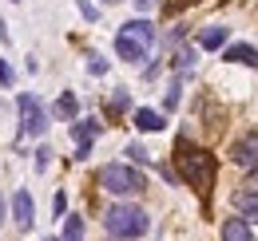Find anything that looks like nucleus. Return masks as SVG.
<instances>
[{
    "label": "nucleus",
    "mask_w": 258,
    "mask_h": 241,
    "mask_svg": "<svg viewBox=\"0 0 258 241\" xmlns=\"http://www.w3.org/2000/svg\"><path fill=\"white\" fill-rule=\"evenodd\" d=\"M60 241H88V229H84V217L80 213H72V217L64 213V237Z\"/></svg>",
    "instance_id": "obj_15"
},
{
    "label": "nucleus",
    "mask_w": 258,
    "mask_h": 241,
    "mask_svg": "<svg viewBox=\"0 0 258 241\" xmlns=\"http://www.w3.org/2000/svg\"><path fill=\"white\" fill-rule=\"evenodd\" d=\"M135 4H139V12H151L155 8V0H135Z\"/></svg>",
    "instance_id": "obj_25"
},
{
    "label": "nucleus",
    "mask_w": 258,
    "mask_h": 241,
    "mask_svg": "<svg viewBox=\"0 0 258 241\" xmlns=\"http://www.w3.org/2000/svg\"><path fill=\"white\" fill-rule=\"evenodd\" d=\"M99 186L107 194H115V198H131V194H143L147 190V178H143V170H135L127 162H107L99 170Z\"/></svg>",
    "instance_id": "obj_4"
},
{
    "label": "nucleus",
    "mask_w": 258,
    "mask_h": 241,
    "mask_svg": "<svg viewBox=\"0 0 258 241\" xmlns=\"http://www.w3.org/2000/svg\"><path fill=\"white\" fill-rule=\"evenodd\" d=\"M103 229L115 241H135L151 229V217H147V210H139L131 202H115L111 210L103 213Z\"/></svg>",
    "instance_id": "obj_3"
},
{
    "label": "nucleus",
    "mask_w": 258,
    "mask_h": 241,
    "mask_svg": "<svg viewBox=\"0 0 258 241\" xmlns=\"http://www.w3.org/2000/svg\"><path fill=\"white\" fill-rule=\"evenodd\" d=\"M127 107H131V95H127L123 87H115V95H111V103H107V111H111V115H123Z\"/></svg>",
    "instance_id": "obj_16"
},
{
    "label": "nucleus",
    "mask_w": 258,
    "mask_h": 241,
    "mask_svg": "<svg viewBox=\"0 0 258 241\" xmlns=\"http://www.w3.org/2000/svg\"><path fill=\"white\" fill-rule=\"evenodd\" d=\"M48 147H40V151H36V170H48Z\"/></svg>",
    "instance_id": "obj_21"
},
{
    "label": "nucleus",
    "mask_w": 258,
    "mask_h": 241,
    "mask_svg": "<svg viewBox=\"0 0 258 241\" xmlns=\"http://www.w3.org/2000/svg\"><path fill=\"white\" fill-rule=\"evenodd\" d=\"M187 4H199V0H167L163 8H167V12H179V8H187Z\"/></svg>",
    "instance_id": "obj_23"
},
{
    "label": "nucleus",
    "mask_w": 258,
    "mask_h": 241,
    "mask_svg": "<svg viewBox=\"0 0 258 241\" xmlns=\"http://www.w3.org/2000/svg\"><path fill=\"white\" fill-rule=\"evenodd\" d=\"M155 48V24L151 20H127L115 32V56L127 63H143Z\"/></svg>",
    "instance_id": "obj_2"
},
{
    "label": "nucleus",
    "mask_w": 258,
    "mask_h": 241,
    "mask_svg": "<svg viewBox=\"0 0 258 241\" xmlns=\"http://www.w3.org/2000/svg\"><path fill=\"white\" fill-rule=\"evenodd\" d=\"M226 36H230V28H223V24H207V28L199 32V48L203 52H219L226 44Z\"/></svg>",
    "instance_id": "obj_10"
},
{
    "label": "nucleus",
    "mask_w": 258,
    "mask_h": 241,
    "mask_svg": "<svg viewBox=\"0 0 258 241\" xmlns=\"http://www.w3.org/2000/svg\"><path fill=\"white\" fill-rule=\"evenodd\" d=\"M16 111H20V135H36V139H40V135L48 131V111H44V103H40L36 95L24 91V95L16 99Z\"/></svg>",
    "instance_id": "obj_5"
},
{
    "label": "nucleus",
    "mask_w": 258,
    "mask_h": 241,
    "mask_svg": "<svg viewBox=\"0 0 258 241\" xmlns=\"http://www.w3.org/2000/svg\"><path fill=\"white\" fill-rule=\"evenodd\" d=\"M246 186H258V170H250V182H246Z\"/></svg>",
    "instance_id": "obj_26"
},
{
    "label": "nucleus",
    "mask_w": 258,
    "mask_h": 241,
    "mask_svg": "<svg viewBox=\"0 0 258 241\" xmlns=\"http://www.w3.org/2000/svg\"><path fill=\"white\" fill-rule=\"evenodd\" d=\"M179 95H183V75H175V79H171V87H167V111H175V107H179Z\"/></svg>",
    "instance_id": "obj_17"
},
{
    "label": "nucleus",
    "mask_w": 258,
    "mask_h": 241,
    "mask_svg": "<svg viewBox=\"0 0 258 241\" xmlns=\"http://www.w3.org/2000/svg\"><path fill=\"white\" fill-rule=\"evenodd\" d=\"M48 241H56V237H48Z\"/></svg>",
    "instance_id": "obj_29"
},
{
    "label": "nucleus",
    "mask_w": 258,
    "mask_h": 241,
    "mask_svg": "<svg viewBox=\"0 0 258 241\" xmlns=\"http://www.w3.org/2000/svg\"><path fill=\"white\" fill-rule=\"evenodd\" d=\"M52 206H56V213L64 217V210H68V198H64V194H56V202H52Z\"/></svg>",
    "instance_id": "obj_24"
},
{
    "label": "nucleus",
    "mask_w": 258,
    "mask_h": 241,
    "mask_svg": "<svg viewBox=\"0 0 258 241\" xmlns=\"http://www.w3.org/2000/svg\"><path fill=\"white\" fill-rule=\"evenodd\" d=\"M12 217H16L20 229H32L36 206H32V194H28V190H16V194H12Z\"/></svg>",
    "instance_id": "obj_8"
},
{
    "label": "nucleus",
    "mask_w": 258,
    "mask_h": 241,
    "mask_svg": "<svg viewBox=\"0 0 258 241\" xmlns=\"http://www.w3.org/2000/svg\"><path fill=\"white\" fill-rule=\"evenodd\" d=\"M12 79H16V75H12V67H8V63L0 60V83H4V87H8V83H12Z\"/></svg>",
    "instance_id": "obj_22"
},
{
    "label": "nucleus",
    "mask_w": 258,
    "mask_h": 241,
    "mask_svg": "<svg viewBox=\"0 0 258 241\" xmlns=\"http://www.w3.org/2000/svg\"><path fill=\"white\" fill-rule=\"evenodd\" d=\"M230 162L242 170H258V135H242L230 143Z\"/></svg>",
    "instance_id": "obj_7"
},
{
    "label": "nucleus",
    "mask_w": 258,
    "mask_h": 241,
    "mask_svg": "<svg viewBox=\"0 0 258 241\" xmlns=\"http://www.w3.org/2000/svg\"><path fill=\"white\" fill-rule=\"evenodd\" d=\"M52 111H56V119L72 123V119H76V115H80V99H76L72 91H64V95L56 99V107H52Z\"/></svg>",
    "instance_id": "obj_13"
},
{
    "label": "nucleus",
    "mask_w": 258,
    "mask_h": 241,
    "mask_svg": "<svg viewBox=\"0 0 258 241\" xmlns=\"http://www.w3.org/2000/svg\"><path fill=\"white\" fill-rule=\"evenodd\" d=\"M234 210H238V217H246V221H258V186H246V190L234 194Z\"/></svg>",
    "instance_id": "obj_9"
},
{
    "label": "nucleus",
    "mask_w": 258,
    "mask_h": 241,
    "mask_svg": "<svg viewBox=\"0 0 258 241\" xmlns=\"http://www.w3.org/2000/svg\"><path fill=\"white\" fill-rule=\"evenodd\" d=\"M175 170H179V178L187 182L191 190L207 194L211 182H215V158H211V151L195 147L191 139H179L175 143Z\"/></svg>",
    "instance_id": "obj_1"
},
{
    "label": "nucleus",
    "mask_w": 258,
    "mask_h": 241,
    "mask_svg": "<svg viewBox=\"0 0 258 241\" xmlns=\"http://www.w3.org/2000/svg\"><path fill=\"white\" fill-rule=\"evenodd\" d=\"M223 241H254L250 221H246V217H226L223 221Z\"/></svg>",
    "instance_id": "obj_11"
},
{
    "label": "nucleus",
    "mask_w": 258,
    "mask_h": 241,
    "mask_svg": "<svg viewBox=\"0 0 258 241\" xmlns=\"http://www.w3.org/2000/svg\"><path fill=\"white\" fill-rule=\"evenodd\" d=\"M76 4H80V12H84V20H96L99 12H96V4H92V0H76Z\"/></svg>",
    "instance_id": "obj_20"
},
{
    "label": "nucleus",
    "mask_w": 258,
    "mask_h": 241,
    "mask_svg": "<svg viewBox=\"0 0 258 241\" xmlns=\"http://www.w3.org/2000/svg\"><path fill=\"white\" fill-rule=\"evenodd\" d=\"M103 131V123L99 119H76L72 123V139H76V158H88L92 154V143H96V135Z\"/></svg>",
    "instance_id": "obj_6"
},
{
    "label": "nucleus",
    "mask_w": 258,
    "mask_h": 241,
    "mask_svg": "<svg viewBox=\"0 0 258 241\" xmlns=\"http://www.w3.org/2000/svg\"><path fill=\"white\" fill-rule=\"evenodd\" d=\"M226 60L242 63V67H258V48H250V44H230L226 48Z\"/></svg>",
    "instance_id": "obj_12"
},
{
    "label": "nucleus",
    "mask_w": 258,
    "mask_h": 241,
    "mask_svg": "<svg viewBox=\"0 0 258 241\" xmlns=\"http://www.w3.org/2000/svg\"><path fill=\"white\" fill-rule=\"evenodd\" d=\"M135 127H139V131H163L167 123H163L159 111H151V107H139V111H135Z\"/></svg>",
    "instance_id": "obj_14"
},
{
    "label": "nucleus",
    "mask_w": 258,
    "mask_h": 241,
    "mask_svg": "<svg viewBox=\"0 0 258 241\" xmlns=\"http://www.w3.org/2000/svg\"><path fill=\"white\" fill-rule=\"evenodd\" d=\"M107 4H115V0H107Z\"/></svg>",
    "instance_id": "obj_28"
},
{
    "label": "nucleus",
    "mask_w": 258,
    "mask_h": 241,
    "mask_svg": "<svg viewBox=\"0 0 258 241\" xmlns=\"http://www.w3.org/2000/svg\"><path fill=\"white\" fill-rule=\"evenodd\" d=\"M0 225H4V194H0Z\"/></svg>",
    "instance_id": "obj_27"
},
{
    "label": "nucleus",
    "mask_w": 258,
    "mask_h": 241,
    "mask_svg": "<svg viewBox=\"0 0 258 241\" xmlns=\"http://www.w3.org/2000/svg\"><path fill=\"white\" fill-rule=\"evenodd\" d=\"M88 71H92V75H103V71H107V60L92 52V56H88Z\"/></svg>",
    "instance_id": "obj_18"
},
{
    "label": "nucleus",
    "mask_w": 258,
    "mask_h": 241,
    "mask_svg": "<svg viewBox=\"0 0 258 241\" xmlns=\"http://www.w3.org/2000/svg\"><path fill=\"white\" fill-rule=\"evenodd\" d=\"M127 158H131V162H151V154L143 151L139 143H131V147H127Z\"/></svg>",
    "instance_id": "obj_19"
}]
</instances>
